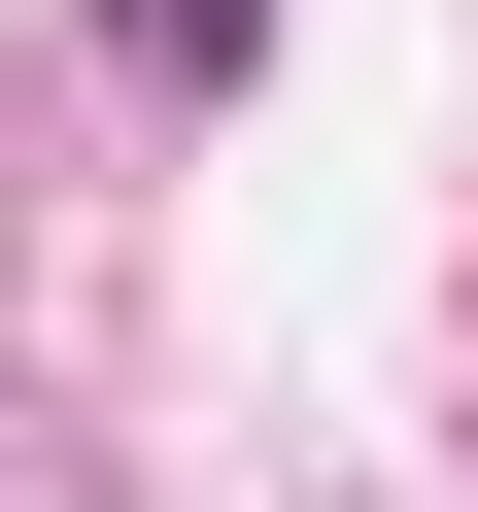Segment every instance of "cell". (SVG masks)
Here are the masks:
<instances>
[{
    "label": "cell",
    "mask_w": 478,
    "mask_h": 512,
    "mask_svg": "<svg viewBox=\"0 0 478 512\" xmlns=\"http://www.w3.org/2000/svg\"><path fill=\"white\" fill-rule=\"evenodd\" d=\"M239 35H274V0H103V69H137V103H205Z\"/></svg>",
    "instance_id": "obj_1"
}]
</instances>
